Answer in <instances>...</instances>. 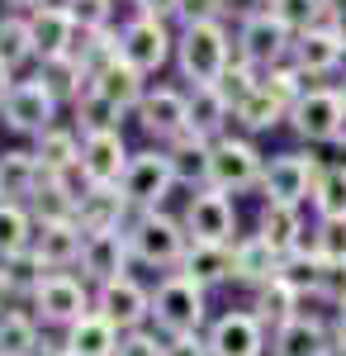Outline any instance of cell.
I'll return each instance as SVG.
<instances>
[{
  "instance_id": "11",
  "label": "cell",
  "mask_w": 346,
  "mask_h": 356,
  "mask_svg": "<svg viewBox=\"0 0 346 356\" xmlns=\"http://www.w3.org/2000/svg\"><path fill=\"white\" fill-rule=\"evenodd\" d=\"M53 114H57V95L38 76L33 81H19L15 95L5 100V124L15 134H48L53 129Z\"/></svg>"
},
{
  "instance_id": "16",
  "label": "cell",
  "mask_w": 346,
  "mask_h": 356,
  "mask_svg": "<svg viewBox=\"0 0 346 356\" xmlns=\"http://www.w3.org/2000/svg\"><path fill=\"white\" fill-rule=\"evenodd\" d=\"M213 356H261L266 352V323L256 314H223L209 332Z\"/></svg>"
},
{
  "instance_id": "58",
  "label": "cell",
  "mask_w": 346,
  "mask_h": 356,
  "mask_svg": "<svg viewBox=\"0 0 346 356\" xmlns=\"http://www.w3.org/2000/svg\"><path fill=\"white\" fill-rule=\"evenodd\" d=\"M342 105H346V86H342Z\"/></svg>"
},
{
  "instance_id": "20",
  "label": "cell",
  "mask_w": 346,
  "mask_h": 356,
  "mask_svg": "<svg viewBox=\"0 0 346 356\" xmlns=\"http://www.w3.org/2000/svg\"><path fill=\"white\" fill-rule=\"evenodd\" d=\"M81 252H85V228L76 219H62V223H38V238H33V257L43 261V266H72L81 261Z\"/></svg>"
},
{
  "instance_id": "17",
  "label": "cell",
  "mask_w": 346,
  "mask_h": 356,
  "mask_svg": "<svg viewBox=\"0 0 346 356\" xmlns=\"http://www.w3.org/2000/svg\"><path fill=\"white\" fill-rule=\"evenodd\" d=\"M138 119H142V129L152 138H176L190 134V100L181 95V90H147V100L138 105Z\"/></svg>"
},
{
  "instance_id": "24",
  "label": "cell",
  "mask_w": 346,
  "mask_h": 356,
  "mask_svg": "<svg viewBox=\"0 0 346 356\" xmlns=\"http://www.w3.org/2000/svg\"><path fill=\"white\" fill-rule=\"evenodd\" d=\"M270 352L275 356H327L332 347H327V332H322L318 318H313V314H299L285 328H275Z\"/></svg>"
},
{
  "instance_id": "9",
  "label": "cell",
  "mask_w": 346,
  "mask_h": 356,
  "mask_svg": "<svg viewBox=\"0 0 346 356\" xmlns=\"http://www.w3.org/2000/svg\"><path fill=\"white\" fill-rule=\"evenodd\" d=\"M233 228H238V214H233V204H228V195L223 191H199L190 200L186 209V233L190 243H204V247H228L233 238Z\"/></svg>"
},
{
  "instance_id": "25",
  "label": "cell",
  "mask_w": 346,
  "mask_h": 356,
  "mask_svg": "<svg viewBox=\"0 0 346 356\" xmlns=\"http://www.w3.org/2000/svg\"><path fill=\"white\" fill-rule=\"evenodd\" d=\"M233 266H238V280H247V285H270V280H280L285 257L256 233V238H247V243L233 247Z\"/></svg>"
},
{
  "instance_id": "42",
  "label": "cell",
  "mask_w": 346,
  "mask_h": 356,
  "mask_svg": "<svg viewBox=\"0 0 346 356\" xmlns=\"http://www.w3.org/2000/svg\"><path fill=\"white\" fill-rule=\"evenodd\" d=\"M76 114L85 119V134H105V129H114V119H119V110L95 95V86H85L76 95Z\"/></svg>"
},
{
  "instance_id": "36",
  "label": "cell",
  "mask_w": 346,
  "mask_h": 356,
  "mask_svg": "<svg viewBox=\"0 0 346 356\" xmlns=\"http://www.w3.org/2000/svg\"><path fill=\"white\" fill-rule=\"evenodd\" d=\"M308 200H313V209L322 219H346V166H322Z\"/></svg>"
},
{
  "instance_id": "14",
  "label": "cell",
  "mask_w": 346,
  "mask_h": 356,
  "mask_svg": "<svg viewBox=\"0 0 346 356\" xmlns=\"http://www.w3.org/2000/svg\"><path fill=\"white\" fill-rule=\"evenodd\" d=\"M119 43H124V62H133L142 76L157 72L161 62L171 57V33H166V24L161 19H147V15L129 19L124 33H119Z\"/></svg>"
},
{
  "instance_id": "23",
  "label": "cell",
  "mask_w": 346,
  "mask_h": 356,
  "mask_svg": "<svg viewBox=\"0 0 346 356\" xmlns=\"http://www.w3.org/2000/svg\"><path fill=\"white\" fill-rule=\"evenodd\" d=\"M95 95L105 100V105H114V110H138L142 100H147V86H142V72H138L133 62H114V67H105L100 76H95Z\"/></svg>"
},
{
  "instance_id": "26",
  "label": "cell",
  "mask_w": 346,
  "mask_h": 356,
  "mask_svg": "<svg viewBox=\"0 0 346 356\" xmlns=\"http://www.w3.org/2000/svg\"><path fill=\"white\" fill-rule=\"evenodd\" d=\"M43 186V166L33 152H5L0 157V195L5 204H19V200H33Z\"/></svg>"
},
{
  "instance_id": "1",
  "label": "cell",
  "mask_w": 346,
  "mask_h": 356,
  "mask_svg": "<svg viewBox=\"0 0 346 356\" xmlns=\"http://www.w3.org/2000/svg\"><path fill=\"white\" fill-rule=\"evenodd\" d=\"M176 62H181V76H186L195 90L199 86H218L228 62H233V48H228V33L223 24H195L181 33L176 43Z\"/></svg>"
},
{
  "instance_id": "39",
  "label": "cell",
  "mask_w": 346,
  "mask_h": 356,
  "mask_svg": "<svg viewBox=\"0 0 346 356\" xmlns=\"http://www.w3.org/2000/svg\"><path fill=\"white\" fill-rule=\"evenodd\" d=\"M38 81L48 86L53 95H72V100H76L81 90H85L81 81H90V76L81 72L76 53H67V57H48V62H43V72H38Z\"/></svg>"
},
{
  "instance_id": "48",
  "label": "cell",
  "mask_w": 346,
  "mask_h": 356,
  "mask_svg": "<svg viewBox=\"0 0 346 356\" xmlns=\"http://www.w3.org/2000/svg\"><path fill=\"white\" fill-rule=\"evenodd\" d=\"M166 352V342H157L152 332H124V342H119V356H161Z\"/></svg>"
},
{
  "instance_id": "38",
  "label": "cell",
  "mask_w": 346,
  "mask_h": 356,
  "mask_svg": "<svg viewBox=\"0 0 346 356\" xmlns=\"http://www.w3.org/2000/svg\"><path fill=\"white\" fill-rule=\"evenodd\" d=\"M280 280H290L294 290L304 295H318L322 290V257L313 252V247H299V252H290L285 257V266H280Z\"/></svg>"
},
{
  "instance_id": "15",
  "label": "cell",
  "mask_w": 346,
  "mask_h": 356,
  "mask_svg": "<svg viewBox=\"0 0 346 356\" xmlns=\"http://www.w3.org/2000/svg\"><path fill=\"white\" fill-rule=\"evenodd\" d=\"M95 314H105L119 332H138L142 318L152 314V295L138 285V280H114V285H100V300H95Z\"/></svg>"
},
{
  "instance_id": "19",
  "label": "cell",
  "mask_w": 346,
  "mask_h": 356,
  "mask_svg": "<svg viewBox=\"0 0 346 356\" xmlns=\"http://www.w3.org/2000/svg\"><path fill=\"white\" fill-rule=\"evenodd\" d=\"M129 209V195L124 186H85L76 200V223L85 233H114L119 219Z\"/></svg>"
},
{
  "instance_id": "44",
  "label": "cell",
  "mask_w": 346,
  "mask_h": 356,
  "mask_svg": "<svg viewBox=\"0 0 346 356\" xmlns=\"http://www.w3.org/2000/svg\"><path fill=\"white\" fill-rule=\"evenodd\" d=\"M5 271H10V285H15V290H28V295H33V290H38V285H43V261H38V257H33V252H24V257H15V261H5Z\"/></svg>"
},
{
  "instance_id": "32",
  "label": "cell",
  "mask_w": 346,
  "mask_h": 356,
  "mask_svg": "<svg viewBox=\"0 0 346 356\" xmlns=\"http://www.w3.org/2000/svg\"><path fill=\"white\" fill-rule=\"evenodd\" d=\"M256 318H261L266 328H285L290 318H299V290H294L290 280L261 285V295H256Z\"/></svg>"
},
{
  "instance_id": "18",
  "label": "cell",
  "mask_w": 346,
  "mask_h": 356,
  "mask_svg": "<svg viewBox=\"0 0 346 356\" xmlns=\"http://www.w3.org/2000/svg\"><path fill=\"white\" fill-rule=\"evenodd\" d=\"M28 29H33V48L38 57L48 62V57H67L76 53V19H72V10L67 5H38L33 15H28Z\"/></svg>"
},
{
  "instance_id": "45",
  "label": "cell",
  "mask_w": 346,
  "mask_h": 356,
  "mask_svg": "<svg viewBox=\"0 0 346 356\" xmlns=\"http://www.w3.org/2000/svg\"><path fill=\"white\" fill-rule=\"evenodd\" d=\"M72 19H76L81 33H95V29H109V0H67Z\"/></svg>"
},
{
  "instance_id": "49",
  "label": "cell",
  "mask_w": 346,
  "mask_h": 356,
  "mask_svg": "<svg viewBox=\"0 0 346 356\" xmlns=\"http://www.w3.org/2000/svg\"><path fill=\"white\" fill-rule=\"evenodd\" d=\"M161 356H213V352L199 332H186V337H166V352Z\"/></svg>"
},
{
  "instance_id": "50",
  "label": "cell",
  "mask_w": 346,
  "mask_h": 356,
  "mask_svg": "<svg viewBox=\"0 0 346 356\" xmlns=\"http://www.w3.org/2000/svg\"><path fill=\"white\" fill-rule=\"evenodd\" d=\"M138 15H147V19H166V15H181V0H133Z\"/></svg>"
},
{
  "instance_id": "33",
  "label": "cell",
  "mask_w": 346,
  "mask_h": 356,
  "mask_svg": "<svg viewBox=\"0 0 346 356\" xmlns=\"http://www.w3.org/2000/svg\"><path fill=\"white\" fill-rule=\"evenodd\" d=\"M33 223L19 204H0V261H15V257H24L33 252Z\"/></svg>"
},
{
  "instance_id": "35",
  "label": "cell",
  "mask_w": 346,
  "mask_h": 356,
  "mask_svg": "<svg viewBox=\"0 0 346 356\" xmlns=\"http://www.w3.org/2000/svg\"><path fill=\"white\" fill-rule=\"evenodd\" d=\"M38 323L28 314H5L0 318V356H38Z\"/></svg>"
},
{
  "instance_id": "21",
  "label": "cell",
  "mask_w": 346,
  "mask_h": 356,
  "mask_svg": "<svg viewBox=\"0 0 346 356\" xmlns=\"http://www.w3.org/2000/svg\"><path fill=\"white\" fill-rule=\"evenodd\" d=\"M119 342H124V332L109 323L105 314H85V318H76L72 328H67V352L72 356H119Z\"/></svg>"
},
{
  "instance_id": "6",
  "label": "cell",
  "mask_w": 346,
  "mask_h": 356,
  "mask_svg": "<svg viewBox=\"0 0 346 356\" xmlns=\"http://www.w3.org/2000/svg\"><path fill=\"white\" fill-rule=\"evenodd\" d=\"M33 309H38L43 323H62V328H72L76 318L90 314V300H85V285H81L76 275L48 271V275H43V285L33 290Z\"/></svg>"
},
{
  "instance_id": "29",
  "label": "cell",
  "mask_w": 346,
  "mask_h": 356,
  "mask_svg": "<svg viewBox=\"0 0 346 356\" xmlns=\"http://www.w3.org/2000/svg\"><path fill=\"white\" fill-rule=\"evenodd\" d=\"M33 157L43 166V176H72V171H81V143L67 129H48V134H38Z\"/></svg>"
},
{
  "instance_id": "41",
  "label": "cell",
  "mask_w": 346,
  "mask_h": 356,
  "mask_svg": "<svg viewBox=\"0 0 346 356\" xmlns=\"http://www.w3.org/2000/svg\"><path fill=\"white\" fill-rule=\"evenodd\" d=\"M238 124L242 129H252V134H256V129H270V124H275V119H285V105H280V100H275V95H270L266 86H261V90H256V95H252V100H247V105H238Z\"/></svg>"
},
{
  "instance_id": "5",
  "label": "cell",
  "mask_w": 346,
  "mask_h": 356,
  "mask_svg": "<svg viewBox=\"0 0 346 356\" xmlns=\"http://www.w3.org/2000/svg\"><path fill=\"white\" fill-rule=\"evenodd\" d=\"M124 195L133 209H157L166 191L176 186V166H171V152H133V162L124 171Z\"/></svg>"
},
{
  "instance_id": "47",
  "label": "cell",
  "mask_w": 346,
  "mask_h": 356,
  "mask_svg": "<svg viewBox=\"0 0 346 356\" xmlns=\"http://www.w3.org/2000/svg\"><path fill=\"white\" fill-rule=\"evenodd\" d=\"M322 300H332L337 309L346 304V261H322Z\"/></svg>"
},
{
  "instance_id": "4",
  "label": "cell",
  "mask_w": 346,
  "mask_h": 356,
  "mask_svg": "<svg viewBox=\"0 0 346 356\" xmlns=\"http://www.w3.org/2000/svg\"><path fill=\"white\" fill-rule=\"evenodd\" d=\"M266 181V162L247 138H218L213 143V162H209V186L213 191H247Z\"/></svg>"
},
{
  "instance_id": "57",
  "label": "cell",
  "mask_w": 346,
  "mask_h": 356,
  "mask_svg": "<svg viewBox=\"0 0 346 356\" xmlns=\"http://www.w3.org/2000/svg\"><path fill=\"white\" fill-rule=\"evenodd\" d=\"M327 356H346V342H342V337H337V347H332Z\"/></svg>"
},
{
  "instance_id": "53",
  "label": "cell",
  "mask_w": 346,
  "mask_h": 356,
  "mask_svg": "<svg viewBox=\"0 0 346 356\" xmlns=\"http://www.w3.org/2000/svg\"><path fill=\"white\" fill-rule=\"evenodd\" d=\"M10 290H15V285H10V271H5V266H0V304L10 300Z\"/></svg>"
},
{
  "instance_id": "30",
  "label": "cell",
  "mask_w": 346,
  "mask_h": 356,
  "mask_svg": "<svg viewBox=\"0 0 346 356\" xmlns=\"http://www.w3.org/2000/svg\"><path fill=\"white\" fill-rule=\"evenodd\" d=\"M209 162H213V143L199 134H181L176 147H171V166H176V181H209Z\"/></svg>"
},
{
  "instance_id": "52",
  "label": "cell",
  "mask_w": 346,
  "mask_h": 356,
  "mask_svg": "<svg viewBox=\"0 0 346 356\" xmlns=\"http://www.w3.org/2000/svg\"><path fill=\"white\" fill-rule=\"evenodd\" d=\"M256 5H261V0H228V10H238L242 19H252V15H261Z\"/></svg>"
},
{
  "instance_id": "31",
  "label": "cell",
  "mask_w": 346,
  "mask_h": 356,
  "mask_svg": "<svg viewBox=\"0 0 346 356\" xmlns=\"http://www.w3.org/2000/svg\"><path fill=\"white\" fill-rule=\"evenodd\" d=\"M228 114H233V105L223 100V90H218V86H199V90L190 95V134L213 138L228 124Z\"/></svg>"
},
{
  "instance_id": "40",
  "label": "cell",
  "mask_w": 346,
  "mask_h": 356,
  "mask_svg": "<svg viewBox=\"0 0 346 356\" xmlns=\"http://www.w3.org/2000/svg\"><path fill=\"white\" fill-rule=\"evenodd\" d=\"M218 90H223V100L238 110V105H247L256 90H261V81H256V72H252V62L242 53H233V62H228V72H223V81H218Z\"/></svg>"
},
{
  "instance_id": "34",
  "label": "cell",
  "mask_w": 346,
  "mask_h": 356,
  "mask_svg": "<svg viewBox=\"0 0 346 356\" xmlns=\"http://www.w3.org/2000/svg\"><path fill=\"white\" fill-rule=\"evenodd\" d=\"M266 10H270V15H275L285 29H290L294 38H299V33H308V29H318L322 19H327L332 0H270Z\"/></svg>"
},
{
  "instance_id": "54",
  "label": "cell",
  "mask_w": 346,
  "mask_h": 356,
  "mask_svg": "<svg viewBox=\"0 0 346 356\" xmlns=\"http://www.w3.org/2000/svg\"><path fill=\"white\" fill-rule=\"evenodd\" d=\"M337 337H342V342H346V304H342V309H337Z\"/></svg>"
},
{
  "instance_id": "8",
  "label": "cell",
  "mask_w": 346,
  "mask_h": 356,
  "mask_svg": "<svg viewBox=\"0 0 346 356\" xmlns=\"http://www.w3.org/2000/svg\"><path fill=\"white\" fill-rule=\"evenodd\" d=\"M290 119H294V134L299 138H308V143H337L342 124H346L342 90H308L290 110Z\"/></svg>"
},
{
  "instance_id": "22",
  "label": "cell",
  "mask_w": 346,
  "mask_h": 356,
  "mask_svg": "<svg viewBox=\"0 0 346 356\" xmlns=\"http://www.w3.org/2000/svg\"><path fill=\"white\" fill-rule=\"evenodd\" d=\"M294 72L299 76H313V72H332L337 62L346 57V43L332 33V29H308L294 38Z\"/></svg>"
},
{
  "instance_id": "28",
  "label": "cell",
  "mask_w": 346,
  "mask_h": 356,
  "mask_svg": "<svg viewBox=\"0 0 346 356\" xmlns=\"http://www.w3.org/2000/svg\"><path fill=\"white\" fill-rule=\"evenodd\" d=\"M261 238H266L280 257H290L304 247V219H299V204H270L261 209Z\"/></svg>"
},
{
  "instance_id": "10",
  "label": "cell",
  "mask_w": 346,
  "mask_h": 356,
  "mask_svg": "<svg viewBox=\"0 0 346 356\" xmlns=\"http://www.w3.org/2000/svg\"><path fill=\"white\" fill-rule=\"evenodd\" d=\"M238 53L252 62V67H280V57L294 53V33L270 10L242 19V33H238Z\"/></svg>"
},
{
  "instance_id": "27",
  "label": "cell",
  "mask_w": 346,
  "mask_h": 356,
  "mask_svg": "<svg viewBox=\"0 0 346 356\" xmlns=\"http://www.w3.org/2000/svg\"><path fill=\"white\" fill-rule=\"evenodd\" d=\"M181 275H190L199 290H209V285H223L228 275H238V266H233V252H228V247L190 243L186 261H181Z\"/></svg>"
},
{
  "instance_id": "59",
  "label": "cell",
  "mask_w": 346,
  "mask_h": 356,
  "mask_svg": "<svg viewBox=\"0 0 346 356\" xmlns=\"http://www.w3.org/2000/svg\"><path fill=\"white\" fill-rule=\"evenodd\" d=\"M0 204H5V195H0Z\"/></svg>"
},
{
  "instance_id": "13",
  "label": "cell",
  "mask_w": 346,
  "mask_h": 356,
  "mask_svg": "<svg viewBox=\"0 0 346 356\" xmlns=\"http://www.w3.org/2000/svg\"><path fill=\"white\" fill-rule=\"evenodd\" d=\"M129 257H133V243H129L124 228H114V233H85L81 271L90 275V280H100V285H114L129 271Z\"/></svg>"
},
{
  "instance_id": "56",
  "label": "cell",
  "mask_w": 346,
  "mask_h": 356,
  "mask_svg": "<svg viewBox=\"0 0 346 356\" xmlns=\"http://www.w3.org/2000/svg\"><path fill=\"white\" fill-rule=\"evenodd\" d=\"M38 356H72V352H67V347H43Z\"/></svg>"
},
{
  "instance_id": "51",
  "label": "cell",
  "mask_w": 346,
  "mask_h": 356,
  "mask_svg": "<svg viewBox=\"0 0 346 356\" xmlns=\"http://www.w3.org/2000/svg\"><path fill=\"white\" fill-rule=\"evenodd\" d=\"M15 76H10V67H5V62H0V110H5V100H10V95H15Z\"/></svg>"
},
{
  "instance_id": "2",
  "label": "cell",
  "mask_w": 346,
  "mask_h": 356,
  "mask_svg": "<svg viewBox=\"0 0 346 356\" xmlns=\"http://www.w3.org/2000/svg\"><path fill=\"white\" fill-rule=\"evenodd\" d=\"M129 243H133V257L147 261V266H181L190 252V233H186V223H176L171 214L138 209L133 228H129Z\"/></svg>"
},
{
  "instance_id": "12",
  "label": "cell",
  "mask_w": 346,
  "mask_h": 356,
  "mask_svg": "<svg viewBox=\"0 0 346 356\" xmlns=\"http://www.w3.org/2000/svg\"><path fill=\"white\" fill-rule=\"evenodd\" d=\"M318 176H322V166L313 162V157H299V152H290V157H275V162L266 166L261 191L270 195V204H299L304 195H313Z\"/></svg>"
},
{
  "instance_id": "46",
  "label": "cell",
  "mask_w": 346,
  "mask_h": 356,
  "mask_svg": "<svg viewBox=\"0 0 346 356\" xmlns=\"http://www.w3.org/2000/svg\"><path fill=\"white\" fill-rule=\"evenodd\" d=\"M228 15V0H181V24L186 29H195V24H218Z\"/></svg>"
},
{
  "instance_id": "55",
  "label": "cell",
  "mask_w": 346,
  "mask_h": 356,
  "mask_svg": "<svg viewBox=\"0 0 346 356\" xmlns=\"http://www.w3.org/2000/svg\"><path fill=\"white\" fill-rule=\"evenodd\" d=\"M5 5H28V10H38V5H48V0H5Z\"/></svg>"
},
{
  "instance_id": "37",
  "label": "cell",
  "mask_w": 346,
  "mask_h": 356,
  "mask_svg": "<svg viewBox=\"0 0 346 356\" xmlns=\"http://www.w3.org/2000/svg\"><path fill=\"white\" fill-rule=\"evenodd\" d=\"M33 53H38V48H33V29H28V19L5 15V19H0V62L15 72V67H19V62H28Z\"/></svg>"
},
{
  "instance_id": "3",
  "label": "cell",
  "mask_w": 346,
  "mask_h": 356,
  "mask_svg": "<svg viewBox=\"0 0 346 356\" xmlns=\"http://www.w3.org/2000/svg\"><path fill=\"white\" fill-rule=\"evenodd\" d=\"M152 318L166 337H186V332H199L204 323V290L190 280V275H166L152 295Z\"/></svg>"
},
{
  "instance_id": "7",
  "label": "cell",
  "mask_w": 346,
  "mask_h": 356,
  "mask_svg": "<svg viewBox=\"0 0 346 356\" xmlns=\"http://www.w3.org/2000/svg\"><path fill=\"white\" fill-rule=\"evenodd\" d=\"M129 162H133V157H129L119 129L81 138V181H85V186H119L124 171H129Z\"/></svg>"
},
{
  "instance_id": "43",
  "label": "cell",
  "mask_w": 346,
  "mask_h": 356,
  "mask_svg": "<svg viewBox=\"0 0 346 356\" xmlns=\"http://www.w3.org/2000/svg\"><path fill=\"white\" fill-rule=\"evenodd\" d=\"M304 247H313L322 261H346V219H322L313 243H304Z\"/></svg>"
}]
</instances>
